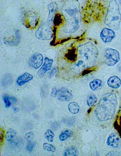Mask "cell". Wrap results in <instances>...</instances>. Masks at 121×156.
<instances>
[{"label": "cell", "mask_w": 121, "mask_h": 156, "mask_svg": "<svg viewBox=\"0 0 121 156\" xmlns=\"http://www.w3.org/2000/svg\"><path fill=\"white\" fill-rule=\"evenodd\" d=\"M118 106V99L113 93L103 95L98 102L95 110V115L101 122L111 119L115 115Z\"/></svg>", "instance_id": "obj_1"}, {"label": "cell", "mask_w": 121, "mask_h": 156, "mask_svg": "<svg viewBox=\"0 0 121 156\" xmlns=\"http://www.w3.org/2000/svg\"><path fill=\"white\" fill-rule=\"evenodd\" d=\"M121 21L119 5L116 1H110L105 18V24L112 29H117L119 28Z\"/></svg>", "instance_id": "obj_2"}, {"label": "cell", "mask_w": 121, "mask_h": 156, "mask_svg": "<svg viewBox=\"0 0 121 156\" xmlns=\"http://www.w3.org/2000/svg\"><path fill=\"white\" fill-rule=\"evenodd\" d=\"M105 63L107 66L115 65L119 61L120 57L119 52L116 50L109 48L106 50L105 53Z\"/></svg>", "instance_id": "obj_3"}, {"label": "cell", "mask_w": 121, "mask_h": 156, "mask_svg": "<svg viewBox=\"0 0 121 156\" xmlns=\"http://www.w3.org/2000/svg\"><path fill=\"white\" fill-rule=\"evenodd\" d=\"M52 35V29L46 25H40L36 32V37L41 40H50Z\"/></svg>", "instance_id": "obj_4"}, {"label": "cell", "mask_w": 121, "mask_h": 156, "mask_svg": "<svg viewBox=\"0 0 121 156\" xmlns=\"http://www.w3.org/2000/svg\"><path fill=\"white\" fill-rule=\"evenodd\" d=\"M43 56L41 54L35 53L31 56L29 61V64L31 67L35 69H38L42 65Z\"/></svg>", "instance_id": "obj_5"}, {"label": "cell", "mask_w": 121, "mask_h": 156, "mask_svg": "<svg viewBox=\"0 0 121 156\" xmlns=\"http://www.w3.org/2000/svg\"><path fill=\"white\" fill-rule=\"evenodd\" d=\"M115 32L112 29L109 28H103L100 33L101 38L105 43L111 42L115 38Z\"/></svg>", "instance_id": "obj_6"}, {"label": "cell", "mask_w": 121, "mask_h": 156, "mask_svg": "<svg viewBox=\"0 0 121 156\" xmlns=\"http://www.w3.org/2000/svg\"><path fill=\"white\" fill-rule=\"evenodd\" d=\"M53 62V60L52 59H50L48 57L45 58L44 64L37 72V74L40 78L43 77L47 71L51 69Z\"/></svg>", "instance_id": "obj_7"}, {"label": "cell", "mask_w": 121, "mask_h": 156, "mask_svg": "<svg viewBox=\"0 0 121 156\" xmlns=\"http://www.w3.org/2000/svg\"><path fill=\"white\" fill-rule=\"evenodd\" d=\"M58 99L62 101H68L72 98L71 93L67 89L63 88L58 90Z\"/></svg>", "instance_id": "obj_8"}, {"label": "cell", "mask_w": 121, "mask_h": 156, "mask_svg": "<svg viewBox=\"0 0 121 156\" xmlns=\"http://www.w3.org/2000/svg\"><path fill=\"white\" fill-rule=\"evenodd\" d=\"M33 75L29 73L26 72L19 76L16 81V83L17 85L23 86L28 82L33 80Z\"/></svg>", "instance_id": "obj_9"}, {"label": "cell", "mask_w": 121, "mask_h": 156, "mask_svg": "<svg viewBox=\"0 0 121 156\" xmlns=\"http://www.w3.org/2000/svg\"><path fill=\"white\" fill-rule=\"evenodd\" d=\"M107 144L115 148L118 147L119 145V139L118 134L115 133L111 134L107 139Z\"/></svg>", "instance_id": "obj_10"}, {"label": "cell", "mask_w": 121, "mask_h": 156, "mask_svg": "<svg viewBox=\"0 0 121 156\" xmlns=\"http://www.w3.org/2000/svg\"><path fill=\"white\" fill-rule=\"evenodd\" d=\"M107 84L111 88H118L120 87L121 80L119 77L116 76H112L107 80Z\"/></svg>", "instance_id": "obj_11"}, {"label": "cell", "mask_w": 121, "mask_h": 156, "mask_svg": "<svg viewBox=\"0 0 121 156\" xmlns=\"http://www.w3.org/2000/svg\"><path fill=\"white\" fill-rule=\"evenodd\" d=\"M17 136V132L13 129H9L7 131L5 135V138L8 142H14Z\"/></svg>", "instance_id": "obj_12"}, {"label": "cell", "mask_w": 121, "mask_h": 156, "mask_svg": "<svg viewBox=\"0 0 121 156\" xmlns=\"http://www.w3.org/2000/svg\"><path fill=\"white\" fill-rule=\"evenodd\" d=\"M58 9L57 4L55 2H52L49 4V14L48 19L50 22H52L54 18V16Z\"/></svg>", "instance_id": "obj_13"}, {"label": "cell", "mask_w": 121, "mask_h": 156, "mask_svg": "<svg viewBox=\"0 0 121 156\" xmlns=\"http://www.w3.org/2000/svg\"><path fill=\"white\" fill-rule=\"evenodd\" d=\"M68 109L69 112L72 114H77L80 110V107L77 103L75 102H70L68 104Z\"/></svg>", "instance_id": "obj_14"}, {"label": "cell", "mask_w": 121, "mask_h": 156, "mask_svg": "<svg viewBox=\"0 0 121 156\" xmlns=\"http://www.w3.org/2000/svg\"><path fill=\"white\" fill-rule=\"evenodd\" d=\"M79 151L75 147L72 146L66 149L64 152V156H76L78 155Z\"/></svg>", "instance_id": "obj_15"}, {"label": "cell", "mask_w": 121, "mask_h": 156, "mask_svg": "<svg viewBox=\"0 0 121 156\" xmlns=\"http://www.w3.org/2000/svg\"><path fill=\"white\" fill-rule=\"evenodd\" d=\"M73 133L70 130H66L62 132L60 135L59 138L61 141H64L68 139L72 136Z\"/></svg>", "instance_id": "obj_16"}, {"label": "cell", "mask_w": 121, "mask_h": 156, "mask_svg": "<svg viewBox=\"0 0 121 156\" xmlns=\"http://www.w3.org/2000/svg\"><path fill=\"white\" fill-rule=\"evenodd\" d=\"M102 83V82L101 80L98 79H95V80H93L90 83V88L92 90H95L101 86Z\"/></svg>", "instance_id": "obj_17"}, {"label": "cell", "mask_w": 121, "mask_h": 156, "mask_svg": "<svg viewBox=\"0 0 121 156\" xmlns=\"http://www.w3.org/2000/svg\"><path fill=\"white\" fill-rule=\"evenodd\" d=\"M97 98L94 95H91L88 97L87 99V104L88 107H93L96 103Z\"/></svg>", "instance_id": "obj_18"}, {"label": "cell", "mask_w": 121, "mask_h": 156, "mask_svg": "<svg viewBox=\"0 0 121 156\" xmlns=\"http://www.w3.org/2000/svg\"><path fill=\"white\" fill-rule=\"evenodd\" d=\"M55 136L53 132L50 129L47 130L44 134V136L45 139L50 142H53Z\"/></svg>", "instance_id": "obj_19"}, {"label": "cell", "mask_w": 121, "mask_h": 156, "mask_svg": "<svg viewBox=\"0 0 121 156\" xmlns=\"http://www.w3.org/2000/svg\"><path fill=\"white\" fill-rule=\"evenodd\" d=\"M43 147L46 151L54 153L56 151V148L53 145L47 143L43 144Z\"/></svg>", "instance_id": "obj_20"}, {"label": "cell", "mask_w": 121, "mask_h": 156, "mask_svg": "<svg viewBox=\"0 0 121 156\" xmlns=\"http://www.w3.org/2000/svg\"><path fill=\"white\" fill-rule=\"evenodd\" d=\"M2 99H3L5 107L6 108L10 107L11 105V101L9 95L7 94L4 95Z\"/></svg>", "instance_id": "obj_21"}, {"label": "cell", "mask_w": 121, "mask_h": 156, "mask_svg": "<svg viewBox=\"0 0 121 156\" xmlns=\"http://www.w3.org/2000/svg\"><path fill=\"white\" fill-rule=\"evenodd\" d=\"M35 142H29L26 146V150L27 151L29 152H32L33 151L34 148L35 146Z\"/></svg>", "instance_id": "obj_22"}, {"label": "cell", "mask_w": 121, "mask_h": 156, "mask_svg": "<svg viewBox=\"0 0 121 156\" xmlns=\"http://www.w3.org/2000/svg\"><path fill=\"white\" fill-rule=\"evenodd\" d=\"M34 134L32 132H30L25 134V140L28 142H30L34 138Z\"/></svg>", "instance_id": "obj_23"}, {"label": "cell", "mask_w": 121, "mask_h": 156, "mask_svg": "<svg viewBox=\"0 0 121 156\" xmlns=\"http://www.w3.org/2000/svg\"><path fill=\"white\" fill-rule=\"evenodd\" d=\"M58 90L55 88L52 89L51 92V96L53 98H56L57 96Z\"/></svg>", "instance_id": "obj_24"}, {"label": "cell", "mask_w": 121, "mask_h": 156, "mask_svg": "<svg viewBox=\"0 0 121 156\" xmlns=\"http://www.w3.org/2000/svg\"><path fill=\"white\" fill-rule=\"evenodd\" d=\"M58 72V68H54L51 71V72L49 73V75L50 76H52Z\"/></svg>", "instance_id": "obj_25"}, {"label": "cell", "mask_w": 121, "mask_h": 156, "mask_svg": "<svg viewBox=\"0 0 121 156\" xmlns=\"http://www.w3.org/2000/svg\"><path fill=\"white\" fill-rule=\"evenodd\" d=\"M1 143L3 142L4 138H5V133H4V131L2 129H1Z\"/></svg>", "instance_id": "obj_26"}, {"label": "cell", "mask_w": 121, "mask_h": 156, "mask_svg": "<svg viewBox=\"0 0 121 156\" xmlns=\"http://www.w3.org/2000/svg\"><path fill=\"white\" fill-rule=\"evenodd\" d=\"M10 100L13 103H16L17 99L15 97H11Z\"/></svg>", "instance_id": "obj_27"}, {"label": "cell", "mask_w": 121, "mask_h": 156, "mask_svg": "<svg viewBox=\"0 0 121 156\" xmlns=\"http://www.w3.org/2000/svg\"><path fill=\"white\" fill-rule=\"evenodd\" d=\"M13 111L15 113H17L19 111V108L18 107H15L13 108Z\"/></svg>", "instance_id": "obj_28"}, {"label": "cell", "mask_w": 121, "mask_h": 156, "mask_svg": "<svg viewBox=\"0 0 121 156\" xmlns=\"http://www.w3.org/2000/svg\"><path fill=\"white\" fill-rule=\"evenodd\" d=\"M83 64V60H79V61L78 62L76 66H79L82 65Z\"/></svg>", "instance_id": "obj_29"}, {"label": "cell", "mask_w": 121, "mask_h": 156, "mask_svg": "<svg viewBox=\"0 0 121 156\" xmlns=\"http://www.w3.org/2000/svg\"><path fill=\"white\" fill-rule=\"evenodd\" d=\"M120 114H119V121H120V124L121 126V107L120 109Z\"/></svg>", "instance_id": "obj_30"}]
</instances>
